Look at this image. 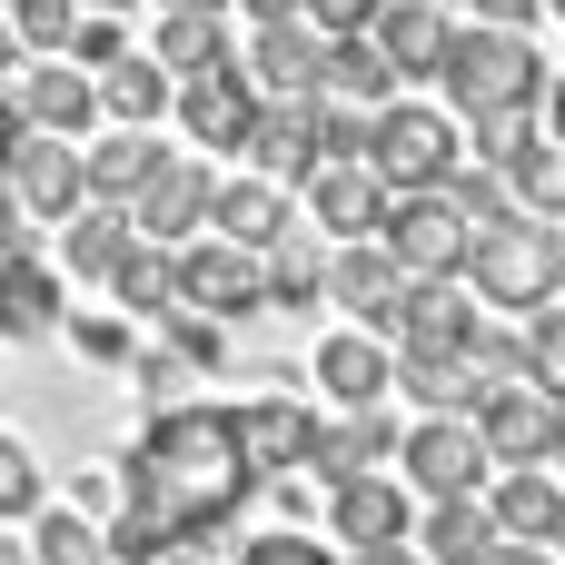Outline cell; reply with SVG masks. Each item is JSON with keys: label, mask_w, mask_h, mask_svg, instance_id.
Listing matches in <instances>:
<instances>
[{"label": "cell", "mask_w": 565, "mask_h": 565, "mask_svg": "<svg viewBox=\"0 0 565 565\" xmlns=\"http://www.w3.org/2000/svg\"><path fill=\"white\" fill-rule=\"evenodd\" d=\"M248 497H258V467L238 447V417L228 407H159L139 427V447L119 457V516L99 526V546H109V565H159V546L218 536Z\"/></svg>", "instance_id": "obj_1"}, {"label": "cell", "mask_w": 565, "mask_h": 565, "mask_svg": "<svg viewBox=\"0 0 565 565\" xmlns=\"http://www.w3.org/2000/svg\"><path fill=\"white\" fill-rule=\"evenodd\" d=\"M437 79H447V99H457L467 129H477V119H516V109L546 99V60H536L516 30H457Z\"/></svg>", "instance_id": "obj_2"}, {"label": "cell", "mask_w": 565, "mask_h": 565, "mask_svg": "<svg viewBox=\"0 0 565 565\" xmlns=\"http://www.w3.org/2000/svg\"><path fill=\"white\" fill-rule=\"evenodd\" d=\"M367 169H377L387 199H427V189H447V179L467 169L457 119H447V109H417V99H387V109L367 119Z\"/></svg>", "instance_id": "obj_3"}, {"label": "cell", "mask_w": 565, "mask_h": 565, "mask_svg": "<svg viewBox=\"0 0 565 565\" xmlns=\"http://www.w3.org/2000/svg\"><path fill=\"white\" fill-rule=\"evenodd\" d=\"M467 278H477V298L487 308H546L556 298V218H497V228H477L467 238Z\"/></svg>", "instance_id": "obj_4"}, {"label": "cell", "mask_w": 565, "mask_h": 565, "mask_svg": "<svg viewBox=\"0 0 565 565\" xmlns=\"http://www.w3.org/2000/svg\"><path fill=\"white\" fill-rule=\"evenodd\" d=\"M467 209L447 199V189H427V199H387V228H377V248L397 258V278H457L467 268Z\"/></svg>", "instance_id": "obj_5"}, {"label": "cell", "mask_w": 565, "mask_h": 565, "mask_svg": "<svg viewBox=\"0 0 565 565\" xmlns=\"http://www.w3.org/2000/svg\"><path fill=\"white\" fill-rule=\"evenodd\" d=\"M397 467H407V487L417 497H437V507H467L477 487H487V437H477V417H427L407 447H397Z\"/></svg>", "instance_id": "obj_6"}, {"label": "cell", "mask_w": 565, "mask_h": 565, "mask_svg": "<svg viewBox=\"0 0 565 565\" xmlns=\"http://www.w3.org/2000/svg\"><path fill=\"white\" fill-rule=\"evenodd\" d=\"M387 328H397V358H467L477 348V298H457V278H407Z\"/></svg>", "instance_id": "obj_7"}, {"label": "cell", "mask_w": 565, "mask_h": 565, "mask_svg": "<svg viewBox=\"0 0 565 565\" xmlns=\"http://www.w3.org/2000/svg\"><path fill=\"white\" fill-rule=\"evenodd\" d=\"M179 308L189 318H248V308H268V288H258V258L248 248H228V238H199L189 258H179Z\"/></svg>", "instance_id": "obj_8"}, {"label": "cell", "mask_w": 565, "mask_h": 565, "mask_svg": "<svg viewBox=\"0 0 565 565\" xmlns=\"http://www.w3.org/2000/svg\"><path fill=\"white\" fill-rule=\"evenodd\" d=\"M477 437H487V457L497 467H546V447H556V397L546 387H487L477 397Z\"/></svg>", "instance_id": "obj_9"}, {"label": "cell", "mask_w": 565, "mask_h": 565, "mask_svg": "<svg viewBox=\"0 0 565 565\" xmlns=\"http://www.w3.org/2000/svg\"><path fill=\"white\" fill-rule=\"evenodd\" d=\"M10 199L40 209V218H79V199H89V179H79V139H40V129H20V149H10Z\"/></svg>", "instance_id": "obj_10"}, {"label": "cell", "mask_w": 565, "mask_h": 565, "mask_svg": "<svg viewBox=\"0 0 565 565\" xmlns=\"http://www.w3.org/2000/svg\"><path fill=\"white\" fill-rule=\"evenodd\" d=\"M318 387H328L348 417H377V397L397 387V358H387V338H367V328H338V338H318Z\"/></svg>", "instance_id": "obj_11"}, {"label": "cell", "mask_w": 565, "mask_h": 565, "mask_svg": "<svg viewBox=\"0 0 565 565\" xmlns=\"http://www.w3.org/2000/svg\"><path fill=\"white\" fill-rule=\"evenodd\" d=\"M238 417V447H248V467L268 477V467H308V437H318V407L308 397H288V387H258L248 407H228Z\"/></svg>", "instance_id": "obj_12"}, {"label": "cell", "mask_w": 565, "mask_h": 565, "mask_svg": "<svg viewBox=\"0 0 565 565\" xmlns=\"http://www.w3.org/2000/svg\"><path fill=\"white\" fill-rule=\"evenodd\" d=\"M318 60H328V40H318L308 20L258 30V50H248V89H258V109H278V99H318Z\"/></svg>", "instance_id": "obj_13"}, {"label": "cell", "mask_w": 565, "mask_h": 565, "mask_svg": "<svg viewBox=\"0 0 565 565\" xmlns=\"http://www.w3.org/2000/svg\"><path fill=\"white\" fill-rule=\"evenodd\" d=\"M209 199H218V179H209L199 159H159V179L129 199V228L159 248V238H179V228H209Z\"/></svg>", "instance_id": "obj_14"}, {"label": "cell", "mask_w": 565, "mask_h": 565, "mask_svg": "<svg viewBox=\"0 0 565 565\" xmlns=\"http://www.w3.org/2000/svg\"><path fill=\"white\" fill-rule=\"evenodd\" d=\"M308 228H328V238H377L387 228V189H377V169L358 159V169H308Z\"/></svg>", "instance_id": "obj_15"}, {"label": "cell", "mask_w": 565, "mask_h": 565, "mask_svg": "<svg viewBox=\"0 0 565 565\" xmlns=\"http://www.w3.org/2000/svg\"><path fill=\"white\" fill-rule=\"evenodd\" d=\"M367 40H377V60H387L397 79H437V70H447V40H457V20H447V10H427V0H387Z\"/></svg>", "instance_id": "obj_16"}, {"label": "cell", "mask_w": 565, "mask_h": 565, "mask_svg": "<svg viewBox=\"0 0 565 565\" xmlns=\"http://www.w3.org/2000/svg\"><path fill=\"white\" fill-rule=\"evenodd\" d=\"M20 129H40V139H79L89 129V109H99V79L89 70H70V60H50V70H20Z\"/></svg>", "instance_id": "obj_17"}, {"label": "cell", "mask_w": 565, "mask_h": 565, "mask_svg": "<svg viewBox=\"0 0 565 565\" xmlns=\"http://www.w3.org/2000/svg\"><path fill=\"white\" fill-rule=\"evenodd\" d=\"M179 119H189L199 149H248V129H258V89H248L238 60H228V70H209V79L179 89Z\"/></svg>", "instance_id": "obj_18"}, {"label": "cell", "mask_w": 565, "mask_h": 565, "mask_svg": "<svg viewBox=\"0 0 565 565\" xmlns=\"http://www.w3.org/2000/svg\"><path fill=\"white\" fill-rule=\"evenodd\" d=\"M328 526H338V546H358V556L407 546V487H397V477H358V487L328 497Z\"/></svg>", "instance_id": "obj_19"}, {"label": "cell", "mask_w": 565, "mask_h": 565, "mask_svg": "<svg viewBox=\"0 0 565 565\" xmlns=\"http://www.w3.org/2000/svg\"><path fill=\"white\" fill-rule=\"evenodd\" d=\"M248 159H258V179H268V189H278V179H298V189H308V169H318V99H278V109H258Z\"/></svg>", "instance_id": "obj_20"}, {"label": "cell", "mask_w": 565, "mask_h": 565, "mask_svg": "<svg viewBox=\"0 0 565 565\" xmlns=\"http://www.w3.org/2000/svg\"><path fill=\"white\" fill-rule=\"evenodd\" d=\"M209 228L228 238V248H248V258H268L278 238H288V199L248 169V179H218V199H209Z\"/></svg>", "instance_id": "obj_21"}, {"label": "cell", "mask_w": 565, "mask_h": 565, "mask_svg": "<svg viewBox=\"0 0 565 565\" xmlns=\"http://www.w3.org/2000/svg\"><path fill=\"white\" fill-rule=\"evenodd\" d=\"M487 516H497L507 546H556V536H565V487L546 477V467H516V477L487 497Z\"/></svg>", "instance_id": "obj_22"}, {"label": "cell", "mask_w": 565, "mask_h": 565, "mask_svg": "<svg viewBox=\"0 0 565 565\" xmlns=\"http://www.w3.org/2000/svg\"><path fill=\"white\" fill-rule=\"evenodd\" d=\"M397 288H407V278H397V258H387L377 238H367V248H348V258H328V298H338V308H358V318H367V338L397 318Z\"/></svg>", "instance_id": "obj_23"}, {"label": "cell", "mask_w": 565, "mask_h": 565, "mask_svg": "<svg viewBox=\"0 0 565 565\" xmlns=\"http://www.w3.org/2000/svg\"><path fill=\"white\" fill-rule=\"evenodd\" d=\"M318 99H348V109H387L397 99V70L377 60V40H328V60H318Z\"/></svg>", "instance_id": "obj_24"}, {"label": "cell", "mask_w": 565, "mask_h": 565, "mask_svg": "<svg viewBox=\"0 0 565 565\" xmlns=\"http://www.w3.org/2000/svg\"><path fill=\"white\" fill-rule=\"evenodd\" d=\"M387 457H397L387 417H348V427H318V437H308V467H318L328 487H358V477H377Z\"/></svg>", "instance_id": "obj_25"}, {"label": "cell", "mask_w": 565, "mask_h": 565, "mask_svg": "<svg viewBox=\"0 0 565 565\" xmlns=\"http://www.w3.org/2000/svg\"><path fill=\"white\" fill-rule=\"evenodd\" d=\"M159 139L149 129H119V139H99V149H79V179H89V199H139L149 179H159Z\"/></svg>", "instance_id": "obj_26"}, {"label": "cell", "mask_w": 565, "mask_h": 565, "mask_svg": "<svg viewBox=\"0 0 565 565\" xmlns=\"http://www.w3.org/2000/svg\"><path fill=\"white\" fill-rule=\"evenodd\" d=\"M258 288H268V308H318V298H328V248H318V228H288V238L258 258Z\"/></svg>", "instance_id": "obj_27"}, {"label": "cell", "mask_w": 565, "mask_h": 565, "mask_svg": "<svg viewBox=\"0 0 565 565\" xmlns=\"http://www.w3.org/2000/svg\"><path fill=\"white\" fill-rule=\"evenodd\" d=\"M497 546H507V536H497V516H487L477 497H467V507H427V526H417V556L427 565H487Z\"/></svg>", "instance_id": "obj_28"}, {"label": "cell", "mask_w": 565, "mask_h": 565, "mask_svg": "<svg viewBox=\"0 0 565 565\" xmlns=\"http://www.w3.org/2000/svg\"><path fill=\"white\" fill-rule=\"evenodd\" d=\"M60 318V288L40 258H0V338H50Z\"/></svg>", "instance_id": "obj_29"}, {"label": "cell", "mask_w": 565, "mask_h": 565, "mask_svg": "<svg viewBox=\"0 0 565 565\" xmlns=\"http://www.w3.org/2000/svg\"><path fill=\"white\" fill-rule=\"evenodd\" d=\"M139 248V228L119 218V209H79L70 218V238H60V258L79 268V278H119V258Z\"/></svg>", "instance_id": "obj_30"}, {"label": "cell", "mask_w": 565, "mask_h": 565, "mask_svg": "<svg viewBox=\"0 0 565 565\" xmlns=\"http://www.w3.org/2000/svg\"><path fill=\"white\" fill-rule=\"evenodd\" d=\"M397 387H407L427 417H457V407H477V397H487V377H477L467 358H397Z\"/></svg>", "instance_id": "obj_31"}, {"label": "cell", "mask_w": 565, "mask_h": 565, "mask_svg": "<svg viewBox=\"0 0 565 565\" xmlns=\"http://www.w3.org/2000/svg\"><path fill=\"white\" fill-rule=\"evenodd\" d=\"M159 70H179V89L189 79H209V70H228V40H218V20H189V10H169L159 20V50H149Z\"/></svg>", "instance_id": "obj_32"}, {"label": "cell", "mask_w": 565, "mask_h": 565, "mask_svg": "<svg viewBox=\"0 0 565 565\" xmlns=\"http://www.w3.org/2000/svg\"><path fill=\"white\" fill-rule=\"evenodd\" d=\"M109 288H119V308H139V318H179V258H169V248H149V238L119 258V278H109Z\"/></svg>", "instance_id": "obj_33"}, {"label": "cell", "mask_w": 565, "mask_h": 565, "mask_svg": "<svg viewBox=\"0 0 565 565\" xmlns=\"http://www.w3.org/2000/svg\"><path fill=\"white\" fill-rule=\"evenodd\" d=\"M169 99H179V89H169V70H159V60H119V70L99 79V109H119L129 129H149Z\"/></svg>", "instance_id": "obj_34"}, {"label": "cell", "mask_w": 565, "mask_h": 565, "mask_svg": "<svg viewBox=\"0 0 565 565\" xmlns=\"http://www.w3.org/2000/svg\"><path fill=\"white\" fill-rule=\"evenodd\" d=\"M497 179H507V189L526 199V218H536V209H565V149L546 139V129H536V139H526V149H516V159H507Z\"/></svg>", "instance_id": "obj_35"}, {"label": "cell", "mask_w": 565, "mask_h": 565, "mask_svg": "<svg viewBox=\"0 0 565 565\" xmlns=\"http://www.w3.org/2000/svg\"><path fill=\"white\" fill-rule=\"evenodd\" d=\"M526 387H546L565 407V298H546V308L526 318Z\"/></svg>", "instance_id": "obj_36"}, {"label": "cell", "mask_w": 565, "mask_h": 565, "mask_svg": "<svg viewBox=\"0 0 565 565\" xmlns=\"http://www.w3.org/2000/svg\"><path fill=\"white\" fill-rule=\"evenodd\" d=\"M40 565H109V546H99V526L89 516H70V507H40V546H30Z\"/></svg>", "instance_id": "obj_37"}, {"label": "cell", "mask_w": 565, "mask_h": 565, "mask_svg": "<svg viewBox=\"0 0 565 565\" xmlns=\"http://www.w3.org/2000/svg\"><path fill=\"white\" fill-rule=\"evenodd\" d=\"M79 30V0H10V40L20 50H70Z\"/></svg>", "instance_id": "obj_38"}, {"label": "cell", "mask_w": 565, "mask_h": 565, "mask_svg": "<svg viewBox=\"0 0 565 565\" xmlns=\"http://www.w3.org/2000/svg\"><path fill=\"white\" fill-rule=\"evenodd\" d=\"M129 60V30L109 20V10H79V30H70V70H119Z\"/></svg>", "instance_id": "obj_39"}, {"label": "cell", "mask_w": 565, "mask_h": 565, "mask_svg": "<svg viewBox=\"0 0 565 565\" xmlns=\"http://www.w3.org/2000/svg\"><path fill=\"white\" fill-rule=\"evenodd\" d=\"M0 516H40V457L20 437H0Z\"/></svg>", "instance_id": "obj_40"}, {"label": "cell", "mask_w": 565, "mask_h": 565, "mask_svg": "<svg viewBox=\"0 0 565 565\" xmlns=\"http://www.w3.org/2000/svg\"><path fill=\"white\" fill-rule=\"evenodd\" d=\"M377 10H387V0H308L298 20H308L318 40H367V30H377Z\"/></svg>", "instance_id": "obj_41"}, {"label": "cell", "mask_w": 565, "mask_h": 565, "mask_svg": "<svg viewBox=\"0 0 565 565\" xmlns=\"http://www.w3.org/2000/svg\"><path fill=\"white\" fill-rule=\"evenodd\" d=\"M526 139H536V109H516V119H477V169H507Z\"/></svg>", "instance_id": "obj_42"}, {"label": "cell", "mask_w": 565, "mask_h": 565, "mask_svg": "<svg viewBox=\"0 0 565 565\" xmlns=\"http://www.w3.org/2000/svg\"><path fill=\"white\" fill-rule=\"evenodd\" d=\"M169 358H179V367H218V358H228V338H218L209 318H189V308H179V318H169Z\"/></svg>", "instance_id": "obj_43"}, {"label": "cell", "mask_w": 565, "mask_h": 565, "mask_svg": "<svg viewBox=\"0 0 565 565\" xmlns=\"http://www.w3.org/2000/svg\"><path fill=\"white\" fill-rule=\"evenodd\" d=\"M238 565H338V556H328V546H308V536H288V526H278V536H258V546H238Z\"/></svg>", "instance_id": "obj_44"}, {"label": "cell", "mask_w": 565, "mask_h": 565, "mask_svg": "<svg viewBox=\"0 0 565 565\" xmlns=\"http://www.w3.org/2000/svg\"><path fill=\"white\" fill-rule=\"evenodd\" d=\"M79 358L119 367V358H129V328H119V318H79Z\"/></svg>", "instance_id": "obj_45"}, {"label": "cell", "mask_w": 565, "mask_h": 565, "mask_svg": "<svg viewBox=\"0 0 565 565\" xmlns=\"http://www.w3.org/2000/svg\"><path fill=\"white\" fill-rule=\"evenodd\" d=\"M536 10H546V0H477V30H516V40H526Z\"/></svg>", "instance_id": "obj_46"}, {"label": "cell", "mask_w": 565, "mask_h": 565, "mask_svg": "<svg viewBox=\"0 0 565 565\" xmlns=\"http://www.w3.org/2000/svg\"><path fill=\"white\" fill-rule=\"evenodd\" d=\"M536 129L565 149V79H546V99H536Z\"/></svg>", "instance_id": "obj_47"}, {"label": "cell", "mask_w": 565, "mask_h": 565, "mask_svg": "<svg viewBox=\"0 0 565 565\" xmlns=\"http://www.w3.org/2000/svg\"><path fill=\"white\" fill-rule=\"evenodd\" d=\"M238 10H248V20H258V30H278V20H298V10H308V0H238Z\"/></svg>", "instance_id": "obj_48"}, {"label": "cell", "mask_w": 565, "mask_h": 565, "mask_svg": "<svg viewBox=\"0 0 565 565\" xmlns=\"http://www.w3.org/2000/svg\"><path fill=\"white\" fill-rule=\"evenodd\" d=\"M487 565H556V546H497Z\"/></svg>", "instance_id": "obj_49"}, {"label": "cell", "mask_w": 565, "mask_h": 565, "mask_svg": "<svg viewBox=\"0 0 565 565\" xmlns=\"http://www.w3.org/2000/svg\"><path fill=\"white\" fill-rule=\"evenodd\" d=\"M0 258H30V228H20L10 209H0Z\"/></svg>", "instance_id": "obj_50"}, {"label": "cell", "mask_w": 565, "mask_h": 565, "mask_svg": "<svg viewBox=\"0 0 565 565\" xmlns=\"http://www.w3.org/2000/svg\"><path fill=\"white\" fill-rule=\"evenodd\" d=\"M358 565H427L417 546H377V556H358Z\"/></svg>", "instance_id": "obj_51"}, {"label": "cell", "mask_w": 565, "mask_h": 565, "mask_svg": "<svg viewBox=\"0 0 565 565\" xmlns=\"http://www.w3.org/2000/svg\"><path fill=\"white\" fill-rule=\"evenodd\" d=\"M20 70V40H10V10H0V79Z\"/></svg>", "instance_id": "obj_52"}, {"label": "cell", "mask_w": 565, "mask_h": 565, "mask_svg": "<svg viewBox=\"0 0 565 565\" xmlns=\"http://www.w3.org/2000/svg\"><path fill=\"white\" fill-rule=\"evenodd\" d=\"M169 10H189V20H218V10H228V0H169Z\"/></svg>", "instance_id": "obj_53"}, {"label": "cell", "mask_w": 565, "mask_h": 565, "mask_svg": "<svg viewBox=\"0 0 565 565\" xmlns=\"http://www.w3.org/2000/svg\"><path fill=\"white\" fill-rule=\"evenodd\" d=\"M546 467H565V407H556V447H546Z\"/></svg>", "instance_id": "obj_54"}, {"label": "cell", "mask_w": 565, "mask_h": 565, "mask_svg": "<svg viewBox=\"0 0 565 565\" xmlns=\"http://www.w3.org/2000/svg\"><path fill=\"white\" fill-rule=\"evenodd\" d=\"M556 288H565V218H556Z\"/></svg>", "instance_id": "obj_55"}, {"label": "cell", "mask_w": 565, "mask_h": 565, "mask_svg": "<svg viewBox=\"0 0 565 565\" xmlns=\"http://www.w3.org/2000/svg\"><path fill=\"white\" fill-rule=\"evenodd\" d=\"M79 10H109V20H119V10H129V0H79Z\"/></svg>", "instance_id": "obj_56"}, {"label": "cell", "mask_w": 565, "mask_h": 565, "mask_svg": "<svg viewBox=\"0 0 565 565\" xmlns=\"http://www.w3.org/2000/svg\"><path fill=\"white\" fill-rule=\"evenodd\" d=\"M0 565H20V546H0Z\"/></svg>", "instance_id": "obj_57"}, {"label": "cell", "mask_w": 565, "mask_h": 565, "mask_svg": "<svg viewBox=\"0 0 565 565\" xmlns=\"http://www.w3.org/2000/svg\"><path fill=\"white\" fill-rule=\"evenodd\" d=\"M169 565H209V556H169Z\"/></svg>", "instance_id": "obj_58"}, {"label": "cell", "mask_w": 565, "mask_h": 565, "mask_svg": "<svg viewBox=\"0 0 565 565\" xmlns=\"http://www.w3.org/2000/svg\"><path fill=\"white\" fill-rule=\"evenodd\" d=\"M427 10H447V0H427Z\"/></svg>", "instance_id": "obj_59"}, {"label": "cell", "mask_w": 565, "mask_h": 565, "mask_svg": "<svg viewBox=\"0 0 565 565\" xmlns=\"http://www.w3.org/2000/svg\"><path fill=\"white\" fill-rule=\"evenodd\" d=\"M556 20H565V0H556Z\"/></svg>", "instance_id": "obj_60"}, {"label": "cell", "mask_w": 565, "mask_h": 565, "mask_svg": "<svg viewBox=\"0 0 565 565\" xmlns=\"http://www.w3.org/2000/svg\"><path fill=\"white\" fill-rule=\"evenodd\" d=\"M0 10H10V0H0Z\"/></svg>", "instance_id": "obj_61"}]
</instances>
